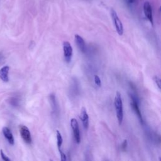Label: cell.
Segmentation results:
<instances>
[{"label": "cell", "instance_id": "1", "mask_svg": "<svg viewBox=\"0 0 161 161\" xmlns=\"http://www.w3.org/2000/svg\"><path fill=\"white\" fill-rule=\"evenodd\" d=\"M115 108L116 113V117L118 119V124L121 125L123 120V102L121 99V95L118 92H116L115 98Z\"/></svg>", "mask_w": 161, "mask_h": 161}, {"label": "cell", "instance_id": "2", "mask_svg": "<svg viewBox=\"0 0 161 161\" xmlns=\"http://www.w3.org/2000/svg\"><path fill=\"white\" fill-rule=\"evenodd\" d=\"M111 15L112 17L113 21V23H114L117 33H118L120 35H122L123 33V26L122 23H121V21H120L118 15H117L116 12L114 10L111 9Z\"/></svg>", "mask_w": 161, "mask_h": 161}, {"label": "cell", "instance_id": "3", "mask_svg": "<svg viewBox=\"0 0 161 161\" xmlns=\"http://www.w3.org/2000/svg\"><path fill=\"white\" fill-rule=\"evenodd\" d=\"M63 51L65 60L67 63H69L71 61L73 50L71 45L69 42L66 41L63 43Z\"/></svg>", "mask_w": 161, "mask_h": 161}, {"label": "cell", "instance_id": "4", "mask_svg": "<svg viewBox=\"0 0 161 161\" xmlns=\"http://www.w3.org/2000/svg\"><path fill=\"white\" fill-rule=\"evenodd\" d=\"M71 126L73 130L74 137L75 141L77 143H79L81 142V135H80V130L79 123H78L77 121L76 118H72L71 120Z\"/></svg>", "mask_w": 161, "mask_h": 161}, {"label": "cell", "instance_id": "5", "mask_svg": "<svg viewBox=\"0 0 161 161\" xmlns=\"http://www.w3.org/2000/svg\"><path fill=\"white\" fill-rule=\"evenodd\" d=\"M130 97L132 99V103H131V106L132 107V109L133 110L134 112L135 113V114L138 116V118L140 120L141 123H143V118H142V115L141 113V111L139 109V106H138V101L137 97L135 96H134L133 94H130Z\"/></svg>", "mask_w": 161, "mask_h": 161}, {"label": "cell", "instance_id": "6", "mask_svg": "<svg viewBox=\"0 0 161 161\" xmlns=\"http://www.w3.org/2000/svg\"><path fill=\"white\" fill-rule=\"evenodd\" d=\"M19 130L21 137L23 138V140L25 141V142L28 143V144L31 143L32 137L29 129L25 125H20L19 127Z\"/></svg>", "mask_w": 161, "mask_h": 161}, {"label": "cell", "instance_id": "7", "mask_svg": "<svg viewBox=\"0 0 161 161\" xmlns=\"http://www.w3.org/2000/svg\"><path fill=\"white\" fill-rule=\"evenodd\" d=\"M143 11H144L145 16L147 20L149 21V22L153 25L154 20H153V15H152V9L150 4L149 1H146L143 4Z\"/></svg>", "mask_w": 161, "mask_h": 161}, {"label": "cell", "instance_id": "8", "mask_svg": "<svg viewBox=\"0 0 161 161\" xmlns=\"http://www.w3.org/2000/svg\"><path fill=\"white\" fill-rule=\"evenodd\" d=\"M80 119L83 124L84 128L86 130H88L89 128V116L84 107H82L81 110Z\"/></svg>", "mask_w": 161, "mask_h": 161}, {"label": "cell", "instance_id": "9", "mask_svg": "<svg viewBox=\"0 0 161 161\" xmlns=\"http://www.w3.org/2000/svg\"><path fill=\"white\" fill-rule=\"evenodd\" d=\"M2 132H3L4 136H5V137L6 138L8 142H9L10 144L11 145H14V143H15L14 137H13V135L10 129L6 127H3V128L2 130Z\"/></svg>", "mask_w": 161, "mask_h": 161}, {"label": "cell", "instance_id": "10", "mask_svg": "<svg viewBox=\"0 0 161 161\" xmlns=\"http://www.w3.org/2000/svg\"><path fill=\"white\" fill-rule=\"evenodd\" d=\"M75 41L77 46L82 52H86V44L84 39L79 35H75Z\"/></svg>", "mask_w": 161, "mask_h": 161}, {"label": "cell", "instance_id": "11", "mask_svg": "<svg viewBox=\"0 0 161 161\" xmlns=\"http://www.w3.org/2000/svg\"><path fill=\"white\" fill-rule=\"evenodd\" d=\"M9 69L10 68L8 66H5L0 69V78L3 81L5 82H7L9 81V77H8Z\"/></svg>", "mask_w": 161, "mask_h": 161}, {"label": "cell", "instance_id": "12", "mask_svg": "<svg viewBox=\"0 0 161 161\" xmlns=\"http://www.w3.org/2000/svg\"><path fill=\"white\" fill-rule=\"evenodd\" d=\"M56 137H57V145L58 149L60 150L61 149V147L63 143V138H62L61 133H60V132L59 131V130H57V131H56Z\"/></svg>", "mask_w": 161, "mask_h": 161}, {"label": "cell", "instance_id": "13", "mask_svg": "<svg viewBox=\"0 0 161 161\" xmlns=\"http://www.w3.org/2000/svg\"><path fill=\"white\" fill-rule=\"evenodd\" d=\"M153 79H154V82H155V84H157V86L158 88L159 89H160V88H161V81H160V77H158L157 76H154L153 77Z\"/></svg>", "mask_w": 161, "mask_h": 161}, {"label": "cell", "instance_id": "14", "mask_svg": "<svg viewBox=\"0 0 161 161\" xmlns=\"http://www.w3.org/2000/svg\"><path fill=\"white\" fill-rule=\"evenodd\" d=\"M10 103L11 105L16 106L18 105V99H17V98H15V97L11 98L10 99Z\"/></svg>", "mask_w": 161, "mask_h": 161}, {"label": "cell", "instance_id": "15", "mask_svg": "<svg viewBox=\"0 0 161 161\" xmlns=\"http://www.w3.org/2000/svg\"><path fill=\"white\" fill-rule=\"evenodd\" d=\"M94 82L95 84H96L98 87H101V79H100L99 77L98 76V75H95L94 76Z\"/></svg>", "mask_w": 161, "mask_h": 161}, {"label": "cell", "instance_id": "16", "mask_svg": "<svg viewBox=\"0 0 161 161\" xmlns=\"http://www.w3.org/2000/svg\"><path fill=\"white\" fill-rule=\"evenodd\" d=\"M0 155H1V159L3 161H11L10 159L8 157V156H6L5 155V154L4 153L3 150H0Z\"/></svg>", "mask_w": 161, "mask_h": 161}, {"label": "cell", "instance_id": "17", "mask_svg": "<svg viewBox=\"0 0 161 161\" xmlns=\"http://www.w3.org/2000/svg\"><path fill=\"white\" fill-rule=\"evenodd\" d=\"M59 153H60V160H61V161H67V156H66V155L64 153L61 149L59 150Z\"/></svg>", "mask_w": 161, "mask_h": 161}, {"label": "cell", "instance_id": "18", "mask_svg": "<svg viewBox=\"0 0 161 161\" xmlns=\"http://www.w3.org/2000/svg\"><path fill=\"white\" fill-rule=\"evenodd\" d=\"M127 145H128V143H127V140H125L123 141V142L122 143V144L121 145V149L122 150L123 152L127 150Z\"/></svg>", "mask_w": 161, "mask_h": 161}, {"label": "cell", "instance_id": "19", "mask_svg": "<svg viewBox=\"0 0 161 161\" xmlns=\"http://www.w3.org/2000/svg\"><path fill=\"white\" fill-rule=\"evenodd\" d=\"M3 59H4V56L1 52H0V63L3 61Z\"/></svg>", "mask_w": 161, "mask_h": 161}, {"label": "cell", "instance_id": "20", "mask_svg": "<svg viewBox=\"0 0 161 161\" xmlns=\"http://www.w3.org/2000/svg\"><path fill=\"white\" fill-rule=\"evenodd\" d=\"M128 1L129 3H133L135 1V0H128Z\"/></svg>", "mask_w": 161, "mask_h": 161}, {"label": "cell", "instance_id": "21", "mask_svg": "<svg viewBox=\"0 0 161 161\" xmlns=\"http://www.w3.org/2000/svg\"><path fill=\"white\" fill-rule=\"evenodd\" d=\"M50 161H54V160H52V159H50Z\"/></svg>", "mask_w": 161, "mask_h": 161}]
</instances>
